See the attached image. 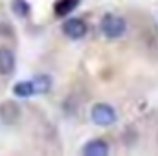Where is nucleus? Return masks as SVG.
I'll list each match as a JSON object with an SVG mask.
<instances>
[{
    "mask_svg": "<svg viewBox=\"0 0 158 156\" xmlns=\"http://www.w3.org/2000/svg\"><path fill=\"white\" fill-rule=\"evenodd\" d=\"M125 30H127V22L114 13H107L101 18V33L107 39H119L125 33Z\"/></svg>",
    "mask_w": 158,
    "mask_h": 156,
    "instance_id": "obj_1",
    "label": "nucleus"
},
{
    "mask_svg": "<svg viewBox=\"0 0 158 156\" xmlns=\"http://www.w3.org/2000/svg\"><path fill=\"white\" fill-rule=\"evenodd\" d=\"M90 117L96 125L99 127H109L112 123H116V110L107 105V103H96L90 109Z\"/></svg>",
    "mask_w": 158,
    "mask_h": 156,
    "instance_id": "obj_2",
    "label": "nucleus"
},
{
    "mask_svg": "<svg viewBox=\"0 0 158 156\" xmlns=\"http://www.w3.org/2000/svg\"><path fill=\"white\" fill-rule=\"evenodd\" d=\"M63 33L72 40H79L86 35V24L81 18H68L63 22Z\"/></svg>",
    "mask_w": 158,
    "mask_h": 156,
    "instance_id": "obj_3",
    "label": "nucleus"
},
{
    "mask_svg": "<svg viewBox=\"0 0 158 156\" xmlns=\"http://www.w3.org/2000/svg\"><path fill=\"white\" fill-rule=\"evenodd\" d=\"M19 117H20V107L13 99H7V101L0 103V121L2 123L13 125V123L19 121Z\"/></svg>",
    "mask_w": 158,
    "mask_h": 156,
    "instance_id": "obj_4",
    "label": "nucleus"
},
{
    "mask_svg": "<svg viewBox=\"0 0 158 156\" xmlns=\"http://www.w3.org/2000/svg\"><path fill=\"white\" fill-rule=\"evenodd\" d=\"M17 59L9 48H0V76H11L15 72Z\"/></svg>",
    "mask_w": 158,
    "mask_h": 156,
    "instance_id": "obj_5",
    "label": "nucleus"
},
{
    "mask_svg": "<svg viewBox=\"0 0 158 156\" xmlns=\"http://www.w3.org/2000/svg\"><path fill=\"white\" fill-rule=\"evenodd\" d=\"M81 153L85 156H107L109 154V145L103 140H90L86 145H83Z\"/></svg>",
    "mask_w": 158,
    "mask_h": 156,
    "instance_id": "obj_6",
    "label": "nucleus"
},
{
    "mask_svg": "<svg viewBox=\"0 0 158 156\" xmlns=\"http://www.w3.org/2000/svg\"><path fill=\"white\" fill-rule=\"evenodd\" d=\"M13 94L17 97H31L35 94V86H33V81H19L15 86H13Z\"/></svg>",
    "mask_w": 158,
    "mask_h": 156,
    "instance_id": "obj_7",
    "label": "nucleus"
},
{
    "mask_svg": "<svg viewBox=\"0 0 158 156\" xmlns=\"http://www.w3.org/2000/svg\"><path fill=\"white\" fill-rule=\"evenodd\" d=\"M31 81H33V86H35V94H46L52 88V77L46 76V74L37 76V77L31 79Z\"/></svg>",
    "mask_w": 158,
    "mask_h": 156,
    "instance_id": "obj_8",
    "label": "nucleus"
},
{
    "mask_svg": "<svg viewBox=\"0 0 158 156\" xmlns=\"http://www.w3.org/2000/svg\"><path fill=\"white\" fill-rule=\"evenodd\" d=\"M79 0H57L55 2V15L57 17H64L68 15L76 6H77Z\"/></svg>",
    "mask_w": 158,
    "mask_h": 156,
    "instance_id": "obj_9",
    "label": "nucleus"
},
{
    "mask_svg": "<svg viewBox=\"0 0 158 156\" xmlns=\"http://www.w3.org/2000/svg\"><path fill=\"white\" fill-rule=\"evenodd\" d=\"M11 7H13V11L19 17H28L30 15V9H31V6L26 0H13L11 2Z\"/></svg>",
    "mask_w": 158,
    "mask_h": 156,
    "instance_id": "obj_10",
    "label": "nucleus"
}]
</instances>
